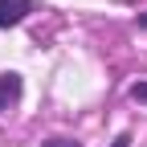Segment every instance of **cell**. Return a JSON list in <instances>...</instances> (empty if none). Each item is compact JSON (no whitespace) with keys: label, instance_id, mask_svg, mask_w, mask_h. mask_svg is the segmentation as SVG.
I'll list each match as a JSON object with an SVG mask.
<instances>
[{"label":"cell","instance_id":"obj_2","mask_svg":"<svg viewBox=\"0 0 147 147\" xmlns=\"http://www.w3.org/2000/svg\"><path fill=\"white\" fill-rule=\"evenodd\" d=\"M21 74H0V110H8L16 98H21Z\"/></svg>","mask_w":147,"mask_h":147},{"label":"cell","instance_id":"obj_6","mask_svg":"<svg viewBox=\"0 0 147 147\" xmlns=\"http://www.w3.org/2000/svg\"><path fill=\"white\" fill-rule=\"evenodd\" d=\"M139 25H143V29H147V12H139Z\"/></svg>","mask_w":147,"mask_h":147},{"label":"cell","instance_id":"obj_1","mask_svg":"<svg viewBox=\"0 0 147 147\" xmlns=\"http://www.w3.org/2000/svg\"><path fill=\"white\" fill-rule=\"evenodd\" d=\"M29 16V0H0V29H12Z\"/></svg>","mask_w":147,"mask_h":147},{"label":"cell","instance_id":"obj_5","mask_svg":"<svg viewBox=\"0 0 147 147\" xmlns=\"http://www.w3.org/2000/svg\"><path fill=\"white\" fill-rule=\"evenodd\" d=\"M110 147H131V135H127V131H123V135H119L115 143H110Z\"/></svg>","mask_w":147,"mask_h":147},{"label":"cell","instance_id":"obj_4","mask_svg":"<svg viewBox=\"0 0 147 147\" xmlns=\"http://www.w3.org/2000/svg\"><path fill=\"white\" fill-rule=\"evenodd\" d=\"M41 147H82V143H78V139H45Z\"/></svg>","mask_w":147,"mask_h":147},{"label":"cell","instance_id":"obj_3","mask_svg":"<svg viewBox=\"0 0 147 147\" xmlns=\"http://www.w3.org/2000/svg\"><path fill=\"white\" fill-rule=\"evenodd\" d=\"M131 98H135V102H147V82H135V86H131Z\"/></svg>","mask_w":147,"mask_h":147}]
</instances>
